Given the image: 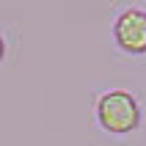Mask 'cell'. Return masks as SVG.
Returning <instances> with one entry per match:
<instances>
[{
    "label": "cell",
    "mask_w": 146,
    "mask_h": 146,
    "mask_svg": "<svg viewBox=\"0 0 146 146\" xmlns=\"http://www.w3.org/2000/svg\"><path fill=\"white\" fill-rule=\"evenodd\" d=\"M94 119L108 135H130L141 127V102L127 88H105L94 97Z\"/></svg>",
    "instance_id": "cell-1"
},
{
    "label": "cell",
    "mask_w": 146,
    "mask_h": 146,
    "mask_svg": "<svg viewBox=\"0 0 146 146\" xmlns=\"http://www.w3.org/2000/svg\"><path fill=\"white\" fill-rule=\"evenodd\" d=\"M3 58H6V39H3V33H0V64H3Z\"/></svg>",
    "instance_id": "cell-3"
},
{
    "label": "cell",
    "mask_w": 146,
    "mask_h": 146,
    "mask_svg": "<svg viewBox=\"0 0 146 146\" xmlns=\"http://www.w3.org/2000/svg\"><path fill=\"white\" fill-rule=\"evenodd\" d=\"M113 44L127 55H146V11L138 6H127L116 14L113 25Z\"/></svg>",
    "instance_id": "cell-2"
}]
</instances>
